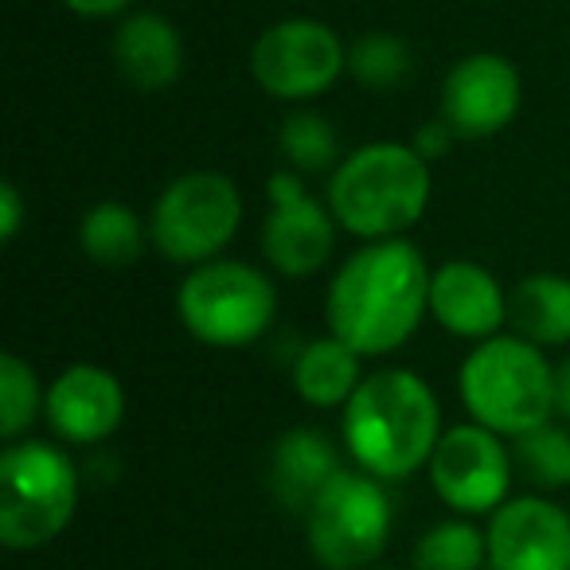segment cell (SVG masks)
<instances>
[{
    "label": "cell",
    "instance_id": "6da1fadb",
    "mask_svg": "<svg viewBox=\"0 0 570 570\" xmlns=\"http://www.w3.org/2000/svg\"><path fill=\"white\" fill-rule=\"evenodd\" d=\"M430 266L403 238L367 243L328 285V328L356 356H387L414 336L430 313Z\"/></svg>",
    "mask_w": 570,
    "mask_h": 570
},
{
    "label": "cell",
    "instance_id": "7a4b0ae2",
    "mask_svg": "<svg viewBox=\"0 0 570 570\" xmlns=\"http://www.w3.org/2000/svg\"><path fill=\"white\" fill-rule=\"evenodd\" d=\"M442 442V411L422 375L387 367L360 383L344 406V445L375 481H399L430 465Z\"/></svg>",
    "mask_w": 570,
    "mask_h": 570
},
{
    "label": "cell",
    "instance_id": "3957f363",
    "mask_svg": "<svg viewBox=\"0 0 570 570\" xmlns=\"http://www.w3.org/2000/svg\"><path fill=\"white\" fill-rule=\"evenodd\" d=\"M430 204V160L403 141L356 149L328 180V212L348 235L383 243L422 219Z\"/></svg>",
    "mask_w": 570,
    "mask_h": 570
},
{
    "label": "cell",
    "instance_id": "277c9868",
    "mask_svg": "<svg viewBox=\"0 0 570 570\" xmlns=\"http://www.w3.org/2000/svg\"><path fill=\"white\" fill-rule=\"evenodd\" d=\"M458 391L476 426L520 438L554 414V367L523 336H492L465 356Z\"/></svg>",
    "mask_w": 570,
    "mask_h": 570
},
{
    "label": "cell",
    "instance_id": "5b68a950",
    "mask_svg": "<svg viewBox=\"0 0 570 570\" xmlns=\"http://www.w3.org/2000/svg\"><path fill=\"white\" fill-rule=\"evenodd\" d=\"M79 508L75 461L51 442H12L0 458V543L36 551L63 535Z\"/></svg>",
    "mask_w": 570,
    "mask_h": 570
},
{
    "label": "cell",
    "instance_id": "8992f818",
    "mask_svg": "<svg viewBox=\"0 0 570 570\" xmlns=\"http://www.w3.org/2000/svg\"><path fill=\"white\" fill-rule=\"evenodd\" d=\"M176 313L207 348H246L274 325L277 289L262 269L235 258H215L184 277Z\"/></svg>",
    "mask_w": 570,
    "mask_h": 570
},
{
    "label": "cell",
    "instance_id": "52a82bcc",
    "mask_svg": "<svg viewBox=\"0 0 570 570\" xmlns=\"http://www.w3.org/2000/svg\"><path fill=\"white\" fill-rule=\"evenodd\" d=\"M243 196L223 173H184L153 204V243L165 258L204 266L235 238Z\"/></svg>",
    "mask_w": 570,
    "mask_h": 570
},
{
    "label": "cell",
    "instance_id": "ba28073f",
    "mask_svg": "<svg viewBox=\"0 0 570 570\" xmlns=\"http://www.w3.org/2000/svg\"><path fill=\"white\" fill-rule=\"evenodd\" d=\"M305 539L325 570H372L391 539V497L375 476L344 469L305 515Z\"/></svg>",
    "mask_w": 570,
    "mask_h": 570
},
{
    "label": "cell",
    "instance_id": "9c48e42d",
    "mask_svg": "<svg viewBox=\"0 0 570 570\" xmlns=\"http://www.w3.org/2000/svg\"><path fill=\"white\" fill-rule=\"evenodd\" d=\"M348 67L341 36L313 17L277 20L258 36L250 51V75L269 98L305 102L333 87Z\"/></svg>",
    "mask_w": 570,
    "mask_h": 570
},
{
    "label": "cell",
    "instance_id": "30bf717a",
    "mask_svg": "<svg viewBox=\"0 0 570 570\" xmlns=\"http://www.w3.org/2000/svg\"><path fill=\"white\" fill-rule=\"evenodd\" d=\"M512 465V450H504L500 434L469 422L442 434L430 458V484L453 512H497L500 504H508Z\"/></svg>",
    "mask_w": 570,
    "mask_h": 570
},
{
    "label": "cell",
    "instance_id": "8fae6325",
    "mask_svg": "<svg viewBox=\"0 0 570 570\" xmlns=\"http://www.w3.org/2000/svg\"><path fill=\"white\" fill-rule=\"evenodd\" d=\"M266 191L269 215L262 223V250L269 266L282 277H309L328 262L341 223L305 191L297 173H274Z\"/></svg>",
    "mask_w": 570,
    "mask_h": 570
},
{
    "label": "cell",
    "instance_id": "7c38bea8",
    "mask_svg": "<svg viewBox=\"0 0 570 570\" xmlns=\"http://www.w3.org/2000/svg\"><path fill=\"white\" fill-rule=\"evenodd\" d=\"M492 570H570V512L547 497H515L489 520Z\"/></svg>",
    "mask_w": 570,
    "mask_h": 570
},
{
    "label": "cell",
    "instance_id": "4fadbf2b",
    "mask_svg": "<svg viewBox=\"0 0 570 570\" xmlns=\"http://www.w3.org/2000/svg\"><path fill=\"white\" fill-rule=\"evenodd\" d=\"M520 114V75L504 56H469L445 75L442 121L458 137H492Z\"/></svg>",
    "mask_w": 570,
    "mask_h": 570
},
{
    "label": "cell",
    "instance_id": "5bb4252c",
    "mask_svg": "<svg viewBox=\"0 0 570 570\" xmlns=\"http://www.w3.org/2000/svg\"><path fill=\"white\" fill-rule=\"evenodd\" d=\"M48 422L63 442L95 445L106 442L126 419V391L118 375L95 364H75L51 383L48 391Z\"/></svg>",
    "mask_w": 570,
    "mask_h": 570
},
{
    "label": "cell",
    "instance_id": "9a60e30c",
    "mask_svg": "<svg viewBox=\"0 0 570 570\" xmlns=\"http://www.w3.org/2000/svg\"><path fill=\"white\" fill-rule=\"evenodd\" d=\"M430 313L453 336L465 341H492L508 321V297L500 282L476 262H445L430 277Z\"/></svg>",
    "mask_w": 570,
    "mask_h": 570
},
{
    "label": "cell",
    "instance_id": "2e32d148",
    "mask_svg": "<svg viewBox=\"0 0 570 570\" xmlns=\"http://www.w3.org/2000/svg\"><path fill=\"white\" fill-rule=\"evenodd\" d=\"M341 473H344L341 450L321 430H305V426L289 430V434L277 438L274 453H269V492L289 512L309 515V508L321 500V492Z\"/></svg>",
    "mask_w": 570,
    "mask_h": 570
},
{
    "label": "cell",
    "instance_id": "e0dca14e",
    "mask_svg": "<svg viewBox=\"0 0 570 570\" xmlns=\"http://www.w3.org/2000/svg\"><path fill=\"white\" fill-rule=\"evenodd\" d=\"M114 63L129 87L157 95L168 90L184 71V40L176 24L160 12H137L114 32Z\"/></svg>",
    "mask_w": 570,
    "mask_h": 570
},
{
    "label": "cell",
    "instance_id": "ac0fdd59",
    "mask_svg": "<svg viewBox=\"0 0 570 570\" xmlns=\"http://www.w3.org/2000/svg\"><path fill=\"white\" fill-rule=\"evenodd\" d=\"M508 321L535 348L570 344V277L528 274L508 297Z\"/></svg>",
    "mask_w": 570,
    "mask_h": 570
},
{
    "label": "cell",
    "instance_id": "d6986e66",
    "mask_svg": "<svg viewBox=\"0 0 570 570\" xmlns=\"http://www.w3.org/2000/svg\"><path fill=\"white\" fill-rule=\"evenodd\" d=\"M360 356L341 344L336 336H325V341H309L302 348L294 364V387L297 395L309 406H348V399L360 391Z\"/></svg>",
    "mask_w": 570,
    "mask_h": 570
},
{
    "label": "cell",
    "instance_id": "ffe728a7",
    "mask_svg": "<svg viewBox=\"0 0 570 570\" xmlns=\"http://www.w3.org/2000/svg\"><path fill=\"white\" fill-rule=\"evenodd\" d=\"M79 243L82 254L102 262V266H129L145 250V227L134 207L118 204V199H102L82 215Z\"/></svg>",
    "mask_w": 570,
    "mask_h": 570
},
{
    "label": "cell",
    "instance_id": "44dd1931",
    "mask_svg": "<svg viewBox=\"0 0 570 570\" xmlns=\"http://www.w3.org/2000/svg\"><path fill=\"white\" fill-rule=\"evenodd\" d=\"M489 567V539L469 520L434 523L414 547V570H481Z\"/></svg>",
    "mask_w": 570,
    "mask_h": 570
},
{
    "label": "cell",
    "instance_id": "7402d4cb",
    "mask_svg": "<svg viewBox=\"0 0 570 570\" xmlns=\"http://www.w3.org/2000/svg\"><path fill=\"white\" fill-rule=\"evenodd\" d=\"M512 461L539 489H567L570 484V434L562 426H535L512 438Z\"/></svg>",
    "mask_w": 570,
    "mask_h": 570
},
{
    "label": "cell",
    "instance_id": "603a6c76",
    "mask_svg": "<svg viewBox=\"0 0 570 570\" xmlns=\"http://www.w3.org/2000/svg\"><path fill=\"white\" fill-rule=\"evenodd\" d=\"M348 71L356 75V82H364L372 90H395L411 75V48L399 36L372 32L352 43Z\"/></svg>",
    "mask_w": 570,
    "mask_h": 570
},
{
    "label": "cell",
    "instance_id": "cb8c5ba5",
    "mask_svg": "<svg viewBox=\"0 0 570 570\" xmlns=\"http://www.w3.org/2000/svg\"><path fill=\"white\" fill-rule=\"evenodd\" d=\"M40 403H48V399H40V380L32 367L12 352L0 356V434L9 442H20V434L40 414Z\"/></svg>",
    "mask_w": 570,
    "mask_h": 570
},
{
    "label": "cell",
    "instance_id": "d4e9b609",
    "mask_svg": "<svg viewBox=\"0 0 570 570\" xmlns=\"http://www.w3.org/2000/svg\"><path fill=\"white\" fill-rule=\"evenodd\" d=\"M277 145H282L285 160L297 168V173H321L336 160V134L321 114H294L285 118L282 134H277Z\"/></svg>",
    "mask_w": 570,
    "mask_h": 570
},
{
    "label": "cell",
    "instance_id": "484cf974",
    "mask_svg": "<svg viewBox=\"0 0 570 570\" xmlns=\"http://www.w3.org/2000/svg\"><path fill=\"white\" fill-rule=\"evenodd\" d=\"M24 227V199H20V188L12 180H0V238L12 243Z\"/></svg>",
    "mask_w": 570,
    "mask_h": 570
},
{
    "label": "cell",
    "instance_id": "4316f807",
    "mask_svg": "<svg viewBox=\"0 0 570 570\" xmlns=\"http://www.w3.org/2000/svg\"><path fill=\"white\" fill-rule=\"evenodd\" d=\"M453 137L458 134L450 129V121H430V126H422L419 134H414V153H419L422 160H438L450 153Z\"/></svg>",
    "mask_w": 570,
    "mask_h": 570
},
{
    "label": "cell",
    "instance_id": "83f0119b",
    "mask_svg": "<svg viewBox=\"0 0 570 570\" xmlns=\"http://www.w3.org/2000/svg\"><path fill=\"white\" fill-rule=\"evenodd\" d=\"M63 4L71 12H79V17H118L134 0H63Z\"/></svg>",
    "mask_w": 570,
    "mask_h": 570
},
{
    "label": "cell",
    "instance_id": "f1b7e54d",
    "mask_svg": "<svg viewBox=\"0 0 570 570\" xmlns=\"http://www.w3.org/2000/svg\"><path fill=\"white\" fill-rule=\"evenodd\" d=\"M554 414L570 422V356L554 367Z\"/></svg>",
    "mask_w": 570,
    "mask_h": 570
},
{
    "label": "cell",
    "instance_id": "f546056e",
    "mask_svg": "<svg viewBox=\"0 0 570 570\" xmlns=\"http://www.w3.org/2000/svg\"><path fill=\"white\" fill-rule=\"evenodd\" d=\"M372 570H391V567H372Z\"/></svg>",
    "mask_w": 570,
    "mask_h": 570
}]
</instances>
